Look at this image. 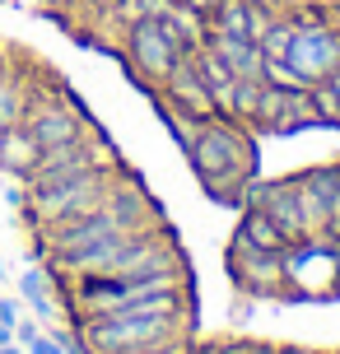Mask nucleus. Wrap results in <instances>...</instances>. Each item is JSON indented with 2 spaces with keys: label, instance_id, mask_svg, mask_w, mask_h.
I'll return each mask as SVG.
<instances>
[{
  "label": "nucleus",
  "instance_id": "obj_1",
  "mask_svg": "<svg viewBox=\"0 0 340 354\" xmlns=\"http://www.w3.org/2000/svg\"><path fill=\"white\" fill-rule=\"evenodd\" d=\"M200 187L215 205H243L252 177H256V140L233 117H205L196 145L187 149Z\"/></svg>",
  "mask_w": 340,
  "mask_h": 354
},
{
  "label": "nucleus",
  "instance_id": "obj_2",
  "mask_svg": "<svg viewBox=\"0 0 340 354\" xmlns=\"http://www.w3.org/2000/svg\"><path fill=\"white\" fill-rule=\"evenodd\" d=\"M187 336V313H108V317H79V340L89 354H126L140 345Z\"/></svg>",
  "mask_w": 340,
  "mask_h": 354
},
{
  "label": "nucleus",
  "instance_id": "obj_3",
  "mask_svg": "<svg viewBox=\"0 0 340 354\" xmlns=\"http://www.w3.org/2000/svg\"><path fill=\"white\" fill-rule=\"evenodd\" d=\"M117 173L122 168H93V173L66 177V182H37L23 196V214L33 219V229H47V224H61V219H75V214H89L108 201Z\"/></svg>",
  "mask_w": 340,
  "mask_h": 354
},
{
  "label": "nucleus",
  "instance_id": "obj_4",
  "mask_svg": "<svg viewBox=\"0 0 340 354\" xmlns=\"http://www.w3.org/2000/svg\"><path fill=\"white\" fill-rule=\"evenodd\" d=\"M23 131L37 140V149H56V145H70L79 136H89L93 122L84 117V107L75 98H66V93H28Z\"/></svg>",
  "mask_w": 340,
  "mask_h": 354
},
{
  "label": "nucleus",
  "instance_id": "obj_5",
  "mask_svg": "<svg viewBox=\"0 0 340 354\" xmlns=\"http://www.w3.org/2000/svg\"><path fill=\"white\" fill-rule=\"evenodd\" d=\"M122 52H126V66H131V75L140 84H163V75L173 71L182 47H178V37L168 33L163 19H135L122 33Z\"/></svg>",
  "mask_w": 340,
  "mask_h": 354
},
{
  "label": "nucleus",
  "instance_id": "obj_6",
  "mask_svg": "<svg viewBox=\"0 0 340 354\" xmlns=\"http://www.w3.org/2000/svg\"><path fill=\"white\" fill-rule=\"evenodd\" d=\"M93 168H122V163H117V149H112L98 131H89V136H79V140H70V145L42 149L23 187H37V182H66V177L93 173Z\"/></svg>",
  "mask_w": 340,
  "mask_h": 354
},
{
  "label": "nucleus",
  "instance_id": "obj_7",
  "mask_svg": "<svg viewBox=\"0 0 340 354\" xmlns=\"http://www.w3.org/2000/svg\"><path fill=\"white\" fill-rule=\"evenodd\" d=\"M285 252H261V248H243V243H233V248H229L233 284H238L247 299H294V294H289V261H285Z\"/></svg>",
  "mask_w": 340,
  "mask_h": 354
},
{
  "label": "nucleus",
  "instance_id": "obj_8",
  "mask_svg": "<svg viewBox=\"0 0 340 354\" xmlns=\"http://www.w3.org/2000/svg\"><path fill=\"white\" fill-rule=\"evenodd\" d=\"M285 61L294 66V75L303 80V84H317L326 75L340 66V28L322 24V19H312L303 24L299 19V28H294V42H289Z\"/></svg>",
  "mask_w": 340,
  "mask_h": 354
},
{
  "label": "nucleus",
  "instance_id": "obj_9",
  "mask_svg": "<svg viewBox=\"0 0 340 354\" xmlns=\"http://www.w3.org/2000/svg\"><path fill=\"white\" fill-rule=\"evenodd\" d=\"M243 205L270 214L289 243H303V238H308L303 205H299V187H294V177H275V182H256V177H252V187H247V196H243Z\"/></svg>",
  "mask_w": 340,
  "mask_h": 354
},
{
  "label": "nucleus",
  "instance_id": "obj_10",
  "mask_svg": "<svg viewBox=\"0 0 340 354\" xmlns=\"http://www.w3.org/2000/svg\"><path fill=\"white\" fill-rule=\"evenodd\" d=\"M163 93L159 98H168L173 107H182V112H191V117H215V98H210V80H205V71H200L196 52H182L178 61H173V71L163 75Z\"/></svg>",
  "mask_w": 340,
  "mask_h": 354
},
{
  "label": "nucleus",
  "instance_id": "obj_11",
  "mask_svg": "<svg viewBox=\"0 0 340 354\" xmlns=\"http://www.w3.org/2000/svg\"><path fill=\"white\" fill-rule=\"evenodd\" d=\"M205 47L229 66L238 80H261V71H266V52L252 42V37H238V33H210L205 37Z\"/></svg>",
  "mask_w": 340,
  "mask_h": 354
},
{
  "label": "nucleus",
  "instance_id": "obj_12",
  "mask_svg": "<svg viewBox=\"0 0 340 354\" xmlns=\"http://www.w3.org/2000/svg\"><path fill=\"white\" fill-rule=\"evenodd\" d=\"M37 154H42V149H37V140L23 131V122L0 131V173H10V177H19V182H28Z\"/></svg>",
  "mask_w": 340,
  "mask_h": 354
},
{
  "label": "nucleus",
  "instance_id": "obj_13",
  "mask_svg": "<svg viewBox=\"0 0 340 354\" xmlns=\"http://www.w3.org/2000/svg\"><path fill=\"white\" fill-rule=\"evenodd\" d=\"M233 243H243V248H261V252H285V248H294L285 233H280V224H275L270 214L252 210V205H247V214H243V224L233 229Z\"/></svg>",
  "mask_w": 340,
  "mask_h": 354
},
{
  "label": "nucleus",
  "instance_id": "obj_14",
  "mask_svg": "<svg viewBox=\"0 0 340 354\" xmlns=\"http://www.w3.org/2000/svg\"><path fill=\"white\" fill-rule=\"evenodd\" d=\"M163 24H168V33L178 37L182 52H191V47H200L205 42V33H210V24H205V15L200 10H191V5H182V0H173L168 10H163Z\"/></svg>",
  "mask_w": 340,
  "mask_h": 354
},
{
  "label": "nucleus",
  "instance_id": "obj_15",
  "mask_svg": "<svg viewBox=\"0 0 340 354\" xmlns=\"http://www.w3.org/2000/svg\"><path fill=\"white\" fill-rule=\"evenodd\" d=\"M303 126H322V122H317V107H312V88L294 84V88H285L280 126H275V131H303Z\"/></svg>",
  "mask_w": 340,
  "mask_h": 354
},
{
  "label": "nucleus",
  "instance_id": "obj_16",
  "mask_svg": "<svg viewBox=\"0 0 340 354\" xmlns=\"http://www.w3.org/2000/svg\"><path fill=\"white\" fill-rule=\"evenodd\" d=\"M28 93H33V88H23V80H19L10 66H0V131H5V126H19V122H23Z\"/></svg>",
  "mask_w": 340,
  "mask_h": 354
},
{
  "label": "nucleus",
  "instance_id": "obj_17",
  "mask_svg": "<svg viewBox=\"0 0 340 354\" xmlns=\"http://www.w3.org/2000/svg\"><path fill=\"white\" fill-rule=\"evenodd\" d=\"M19 299L33 303V313H37L42 322H52V317H56V303H52V289H47V270H42V266H28V270L19 275Z\"/></svg>",
  "mask_w": 340,
  "mask_h": 354
},
{
  "label": "nucleus",
  "instance_id": "obj_18",
  "mask_svg": "<svg viewBox=\"0 0 340 354\" xmlns=\"http://www.w3.org/2000/svg\"><path fill=\"white\" fill-rule=\"evenodd\" d=\"M159 112H163V122H168V131H173V140L182 145V154L196 145L200 136V126H205V117H191V112H182V107H173L168 98H159Z\"/></svg>",
  "mask_w": 340,
  "mask_h": 354
},
{
  "label": "nucleus",
  "instance_id": "obj_19",
  "mask_svg": "<svg viewBox=\"0 0 340 354\" xmlns=\"http://www.w3.org/2000/svg\"><path fill=\"white\" fill-rule=\"evenodd\" d=\"M294 182H299L303 192L322 196L326 205L340 201V168H308V173H294Z\"/></svg>",
  "mask_w": 340,
  "mask_h": 354
},
{
  "label": "nucleus",
  "instance_id": "obj_20",
  "mask_svg": "<svg viewBox=\"0 0 340 354\" xmlns=\"http://www.w3.org/2000/svg\"><path fill=\"white\" fill-rule=\"evenodd\" d=\"M312 88V107H317V122L322 126H340V88L331 84V80H317Z\"/></svg>",
  "mask_w": 340,
  "mask_h": 354
},
{
  "label": "nucleus",
  "instance_id": "obj_21",
  "mask_svg": "<svg viewBox=\"0 0 340 354\" xmlns=\"http://www.w3.org/2000/svg\"><path fill=\"white\" fill-rule=\"evenodd\" d=\"M126 354H191V345H187V336H178V340H159V345H140V350H126Z\"/></svg>",
  "mask_w": 340,
  "mask_h": 354
},
{
  "label": "nucleus",
  "instance_id": "obj_22",
  "mask_svg": "<svg viewBox=\"0 0 340 354\" xmlns=\"http://www.w3.org/2000/svg\"><path fill=\"white\" fill-rule=\"evenodd\" d=\"M19 322H23V308H19V299L0 294V326H10V331H15Z\"/></svg>",
  "mask_w": 340,
  "mask_h": 354
},
{
  "label": "nucleus",
  "instance_id": "obj_23",
  "mask_svg": "<svg viewBox=\"0 0 340 354\" xmlns=\"http://www.w3.org/2000/svg\"><path fill=\"white\" fill-rule=\"evenodd\" d=\"M23 350H28V354H66V345H61L56 336H42V331H37V336L28 340Z\"/></svg>",
  "mask_w": 340,
  "mask_h": 354
},
{
  "label": "nucleus",
  "instance_id": "obj_24",
  "mask_svg": "<svg viewBox=\"0 0 340 354\" xmlns=\"http://www.w3.org/2000/svg\"><path fill=\"white\" fill-rule=\"evenodd\" d=\"M205 354H261V350H252V345H215V350H205Z\"/></svg>",
  "mask_w": 340,
  "mask_h": 354
},
{
  "label": "nucleus",
  "instance_id": "obj_25",
  "mask_svg": "<svg viewBox=\"0 0 340 354\" xmlns=\"http://www.w3.org/2000/svg\"><path fill=\"white\" fill-rule=\"evenodd\" d=\"M182 5H191V10H200V15H205V10H215L219 0H182Z\"/></svg>",
  "mask_w": 340,
  "mask_h": 354
},
{
  "label": "nucleus",
  "instance_id": "obj_26",
  "mask_svg": "<svg viewBox=\"0 0 340 354\" xmlns=\"http://www.w3.org/2000/svg\"><path fill=\"white\" fill-rule=\"evenodd\" d=\"M0 354H28V350H23L19 340H5V345H0Z\"/></svg>",
  "mask_w": 340,
  "mask_h": 354
},
{
  "label": "nucleus",
  "instance_id": "obj_27",
  "mask_svg": "<svg viewBox=\"0 0 340 354\" xmlns=\"http://www.w3.org/2000/svg\"><path fill=\"white\" fill-rule=\"evenodd\" d=\"M331 238H336V243H340V210L331 214Z\"/></svg>",
  "mask_w": 340,
  "mask_h": 354
},
{
  "label": "nucleus",
  "instance_id": "obj_28",
  "mask_svg": "<svg viewBox=\"0 0 340 354\" xmlns=\"http://www.w3.org/2000/svg\"><path fill=\"white\" fill-rule=\"evenodd\" d=\"M5 340H15V331H10V326H0V345H5Z\"/></svg>",
  "mask_w": 340,
  "mask_h": 354
},
{
  "label": "nucleus",
  "instance_id": "obj_29",
  "mask_svg": "<svg viewBox=\"0 0 340 354\" xmlns=\"http://www.w3.org/2000/svg\"><path fill=\"white\" fill-rule=\"evenodd\" d=\"M326 80H331V84H336V88H340V66H336V71H331V75H326Z\"/></svg>",
  "mask_w": 340,
  "mask_h": 354
},
{
  "label": "nucleus",
  "instance_id": "obj_30",
  "mask_svg": "<svg viewBox=\"0 0 340 354\" xmlns=\"http://www.w3.org/2000/svg\"><path fill=\"white\" fill-rule=\"evenodd\" d=\"M275 5H280V10H294V5H299V0H275Z\"/></svg>",
  "mask_w": 340,
  "mask_h": 354
},
{
  "label": "nucleus",
  "instance_id": "obj_31",
  "mask_svg": "<svg viewBox=\"0 0 340 354\" xmlns=\"http://www.w3.org/2000/svg\"><path fill=\"white\" fill-rule=\"evenodd\" d=\"M5 187H10V182H5V177H0V196H5Z\"/></svg>",
  "mask_w": 340,
  "mask_h": 354
},
{
  "label": "nucleus",
  "instance_id": "obj_32",
  "mask_svg": "<svg viewBox=\"0 0 340 354\" xmlns=\"http://www.w3.org/2000/svg\"><path fill=\"white\" fill-rule=\"evenodd\" d=\"M0 284H5V261H0Z\"/></svg>",
  "mask_w": 340,
  "mask_h": 354
},
{
  "label": "nucleus",
  "instance_id": "obj_33",
  "mask_svg": "<svg viewBox=\"0 0 340 354\" xmlns=\"http://www.w3.org/2000/svg\"><path fill=\"white\" fill-rule=\"evenodd\" d=\"M285 354H308V350H285Z\"/></svg>",
  "mask_w": 340,
  "mask_h": 354
},
{
  "label": "nucleus",
  "instance_id": "obj_34",
  "mask_svg": "<svg viewBox=\"0 0 340 354\" xmlns=\"http://www.w3.org/2000/svg\"><path fill=\"white\" fill-rule=\"evenodd\" d=\"M266 5H275V0H266ZM275 10H280V5H275Z\"/></svg>",
  "mask_w": 340,
  "mask_h": 354
},
{
  "label": "nucleus",
  "instance_id": "obj_35",
  "mask_svg": "<svg viewBox=\"0 0 340 354\" xmlns=\"http://www.w3.org/2000/svg\"><path fill=\"white\" fill-rule=\"evenodd\" d=\"M336 266H340V252H336Z\"/></svg>",
  "mask_w": 340,
  "mask_h": 354
}]
</instances>
